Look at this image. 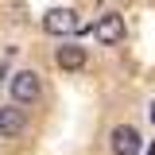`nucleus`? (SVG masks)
<instances>
[{"label":"nucleus","instance_id":"f257e3e1","mask_svg":"<svg viewBox=\"0 0 155 155\" xmlns=\"http://www.w3.org/2000/svg\"><path fill=\"white\" fill-rule=\"evenodd\" d=\"M43 27H47L51 35H74L81 23H78V12H74V8H51V12L43 16Z\"/></svg>","mask_w":155,"mask_h":155},{"label":"nucleus","instance_id":"f03ea898","mask_svg":"<svg viewBox=\"0 0 155 155\" xmlns=\"http://www.w3.org/2000/svg\"><path fill=\"white\" fill-rule=\"evenodd\" d=\"M12 97H16L19 105L39 101V74H35V70H19V74L12 78Z\"/></svg>","mask_w":155,"mask_h":155},{"label":"nucleus","instance_id":"7ed1b4c3","mask_svg":"<svg viewBox=\"0 0 155 155\" xmlns=\"http://www.w3.org/2000/svg\"><path fill=\"white\" fill-rule=\"evenodd\" d=\"M140 147H143V140H140V132L132 124L113 128V155H140Z\"/></svg>","mask_w":155,"mask_h":155},{"label":"nucleus","instance_id":"20e7f679","mask_svg":"<svg viewBox=\"0 0 155 155\" xmlns=\"http://www.w3.org/2000/svg\"><path fill=\"white\" fill-rule=\"evenodd\" d=\"M93 39H97V43H120V39H124V19L116 16V12L101 16L93 23Z\"/></svg>","mask_w":155,"mask_h":155},{"label":"nucleus","instance_id":"39448f33","mask_svg":"<svg viewBox=\"0 0 155 155\" xmlns=\"http://www.w3.org/2000/svg\"><path fill=\"white\" fill-rule=\"evenodd\" d=\"M58 66H62V70H81V66H85V51H81L78 43L58 47Z\"/></svg>","mask_w":155,"mask_h":155},{"label":"nucleus","instance_id":"423d86ee","mask_svg":"<svg viewBox=\"0 0 155 155\" xmlns=\"http://www.w3.org/2000/svg\"><path fill=\"white\" fill-rule=\"evenodd\" d=\"M23 132V113L19 109H0V136H19Z\"/></svg>","mask_w":155,"mask_h":155},{"label":"nucleus","instance_id":"0eeeda50","mask_svg":"<svg viewBox=\"0 0 155 155\" xmlns=\"http://www.w3.org/2000/svg\"><path fill=\"white\" fill-rule=\"evenodd\" d=\"M147 155H155V143H151V147H147Z\"/></svg>","mask_w":155,"mask_h":155},{"label":"nucleus","instance_id":"6e6552de","mask_svg":"<svg viewBox=\"0 0 155 155\" xmlns=\"http://www.w3.org/2000/svg\"><path fill=\"white\" fill-rule=\"evenodd\" d=\"M151 120H155V105H151Z\"/></svg>","mask_w":155,"mask_h":155}]
</instances>
